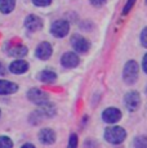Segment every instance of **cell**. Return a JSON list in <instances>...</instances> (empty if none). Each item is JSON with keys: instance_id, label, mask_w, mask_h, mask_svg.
<instances>
[{"instance_id": "cell-1", "label": "cell", "mask_w": 147, "mask_h": 148, "mask_svg": "<svg viewBox=\"0 0 147 148\" xmlns=\"http://www.w3.org/2000/svg\"><path fill=\"white\" fill-rule=\"evenodd\" d=\"M126 133L121 126H112L106 129L104 132V139L111 144H119L125 139Z\"/></svg>"}, {"instance_id": "cell-2", "label": "cell", "mask_w": 147, "mask_h": 148, "mask_svg": "<svg viewBox=\"0 0 147 148\" xmlns=\"http://www.w3.org/2000/svg\"><path fill=\"white\" fill-rule=\"evenodd\" d=\"M138 73H139V66L135 61H129L124 67L123 77L126 84H134L138 79Z\"/></svg>"}, {"instance_id": "cell-3", "label": "cell", "mask_w": 147, "mask_h": 148, "mask_svg": "<svg viewBox=\"0 0 147 148\" xmlns=\"http://www.w3.org/2000/svg\"><path fill=\"white\" fill-rule=\"evenodd\" d=\"M27 98L38 106H45V104H48V101H49V97H48L47 93L40 89H36V88H32V89L29 90Z\"/></svg>"}, {"instance_id": "cell-4", "label": "cell", "mask_w": 147, "mask_h": 148, "mask_svg": "<svg viewBox=\"0 0 147 148\" xmlns=\"http://www.w3.org/2000/svg\"><path fill=\"white\" fill-rule=\"evenodd\" d=\"M69 31H70V25L65 19H59V21L53 22L52 27H50V32H52V35L54 38H65L69 34Z\"/></svg>"}, {"instance_id": "cell-5", "label": "cell", "mask_w": 147, "mask_h": 148, "mask_svg": "<svg viewBox=\"0 0 147 148\" xmlns=\"http://www.w3.org/2000/svg\"><path fill=\"white\" fill-rule=\"evenodd\" d=\"M71 45L74 49L79 53H87L90 48L89 41L81 35H74L71 38Z\"/></svg>"}, {"instance_id": "cell-6", "label": "cell", "mask_w": 147, "mask_h": 148, "mask_svg": "<svg viewBox=\"0 0 147 148\" xmlns=\"http://www.w3.org/2000/svg\"><path fill=\"white\" fill-rule=\"evenodd\" d=\"M124 102H125V107L131 112H134L141 104V97L137 92H129L124 97Z\"/></svg>"}, {"instance_id": "cell-7", "label": "cell", "mask_w": 147, "mask_h": 148, "mask_svg": "<svg viewBox=\"0 0 147 148\" xmlns=\"http://www.w3.org/2000/svg\"><path fill=\"white\" fill-rule=\"evenodd\" d=\"M121 119V112L120 110L115 107H110V108H106L102 113V120L107 124H115L119 120Z\"/></svg>"}, {"instance_id": "cell-8", "label": "cell", "mask_w": 147, "mask_h": 148, "mask_svg": "<svg viewBox=\"0 0 147 148\" xmlns=\"http://www.w3.org/2000/svg\"><path fill=\"white\" fill-rule=\"evenodd\" d=\"M52 53H53L52 45H50L49 42H47V41L39 44L38 48H36V50H35V56L38 57L39 59H43V61L49 58V57L52 56Z\"/></svg>"}, {"instance_id": "cell-9", "label": "cell", "mask_w": 147, "mask_h": 148, "mask_svg": "<svg viewBox=\"0 0 147 148\" xmlns=\"http://www.w3.org/2000/svg\"><path fill=\"white\" fill-rule=\"evenodd\" d=\"M61 63L65 68H74L79 64V57L76 53L72 52H67L62 56L61 58Z\"/></svg>"}, {"instance_id": "cell-10", "label": "cell", "mask_w": 147, "mask_h": 148, "mask_svg": "<svg viewBox=\"0 0 147 148\" xmlns=\"http://www.w3.org/2000/svg\"><path fill=\"white\" fill-rule=\"evenodd\" d=\"M25 26L30 31H39L43 27V21L40 19V17L35 16V14H30L25 19Z\"/></svg>"}, {"instance_id": "cell-11", "label": "cell", "mask_w": 147, "mask_h": 148, "mask_svg": "<svg viewBox=\"0 0 147 148\" xmlns=\"http://www.w3.org/2000/svg\"><path fill=\"white\" fill-rule=\"evenodd\" d=\"M9 70H10V72L16 73V75H21V73H25L29 70V63L26 61L18 59V61H14L13 63H10Z\"/></svg>"}, {"instance_id": "cell-12", "label": "cell", "mask_w": 147, "mask_h": 148, "mask_svg": "<svg viewBox=\"0 0 147 148\" xmlns=\"http://www.w3.org/2000/svg\"><path fill=\"white\" fill-rule=\"evenodd\" d=\"M39 140L43 144H53L56 140V133L52 129H43L39 134Z\"/></svg>"}, {"instance_id": "cell-13", "label": "cell", "mask_w": 147, "mask_h": 148, "mask_svg": "<svg viewBox=\"0 0 147 148\" xmlns=\"http://www.w3.org/2000/svg\"><path fill=\"white\" fill-rule=\"evenodd\" d=\"M18 90V86L16 84L10 81H5V80H0V94L1 95H7V94H13Z\"/></svg>"}, {"instance_id": "cell-14", "label": "cell", "mask_w": 147, "mask_h": 148, "mask_svg": "<svg viewBox=\"0 0 147 148\" xmlns=\"http://www.w3.org/2000/svg\"><path fill=\"white\" fill-rule=\"evenodd\" d=\"M10 54L12 57H17V58H21V57H25L27 54V48L25 47V45H13V47L9 48V52H8Z\"/></svg>"}, {"instance_id": "cell-15", "label": "cell", "mask_w": 147, "mask_h": 148, "mask_svg": "<svg viewBox=\"0 0 147 148\" xmlns=\"http://www.w3.org/2000/svg\"><path fill=\"white\" fill-rule=\"evenodd\" d=\"M39 79H40V81H43V82L52 84V82L56 81L57 75H56L53 71H50V70H44V71H41V73L39 75Z\"/></svg>"}, {"instance_id": "cell-16", "label": "cell", "mask_w": 147, "mask_h": 148, "mask_svg": "<svg viewBox=\"0 0 147 148\" xmlns=\"http://www.w3.org/2000/svg\"><path fill=\"white\" fill-rule=\"evenodd\" d=\"M16 7V0H0V10L3 13H10Z\"/></svg>"}, {"instance_id": "cell-17", "label": "cell", "mask_w": 147, "mask_h": 148, "mask_svg": "<svg viewBox=\"0 0 147 148\" xmlns=\"http://www.w3.org/2000/svg\"><path fill=\"white\" fill-rule=\"evenodd\" d=\"M134 147L135 148H147V136L141 135L134 139Z\"/></svg>"}, {"instance_id": "cell-18", "label": "cell", "mask_w": 147, "mask_h": 148, "mask_svg": "<svg viewBox=\"0 0 147 148\" xmlns=\"http://www.w3.org/2000/svg\"><path fill=\"white\" fill-rule=\"evenodd\" d=\"M0 148H13V142L8 136H0Z\"/></svg>"}, {"instance_id": "cell-19", "label": "cell", "mask_w": 147, "mask_h": 148, "mask_svg": "<svg viewBox=\"0 0 147 148\" xmlns=\"http://www.w3.org/2000/svg\"><path fill=\"white\" fill-rule=\"evenodd\" d=\"M67 148H78V135L76 134H71Z\"/></svg>"}, {"instance_id": "cell-20", "label": "cell", "mask_w": 147, "mask_h": 148, "mask_svg": "<svg viewBox=\"0 0 147 148\" xmlns=\"http://www.w3.org/2000/svg\"><path fill=\"white\" fill-rule=\"evenodd\" d=\"M32 3L36 7H47L52 3V0H32Z\"/></svg>"}, {"instance_id": "cell-21", "label": "cell", "mask_w": 147, "mask_h": 148, "mask_svg": "<svg viewBox=\"0 0 147 148\" xmlns=\"http://www.w3.org/2000/svg\"><path fill=\"white\" fill-rule=\"evenodd\" d=\"M134 3H135V0H128V1H126V4H125V7H124L123 14H128L129 10L132 9V7L134 5Z\"/></svg>"}, {"instance_id": "cell-22", "label": "cell", "mask_w": 147, "mask_h": 148, "mask_svg": "<svg viewBox=\"0 0 147 148\" xmlns=\"http://www.w3.org/2000/svg\"><path fill=\"white\" fill-rule=\"evenodd\" d=\"M141 42H142L143 47L147 48V27L142 31V34H141Z\"/></svg>"}, {"instance_id": "cell-23", "label": "cell", "mask_w": 147, "mask_h": 148, "mask_svg": "<svg viewBox=\"0 0 147 148\" xmlns=\"http://www.w3.org/2000/svg\"><path fill=\"white\" fill-rule=\"evenodd\" d=\"M107 0H90V3H92L94 7H102L103 4H106Z\"/></svg>"}, {"instance_id": "cell-24", "label": "cell", "mask_w": 147, "mask_h": 148, "mask_svg": "<svg viewBox=\"0 0 147 148\" xmlns=\"http://www.w3.org/2000/svg\"><path fill=\"white\" fill-rule=\"evenodd\" d=\"M142 67H143V71L147 73V53L145 54V57H143V62H142Z\"/></svg>"}, {"instance_id": "cell-25", "label": "cell", "mask_w": 147, "mask_h": 148, "mask_svg": "<svg viewBox=\"0 0 147 148\" xmlns=\"http://www.w3.org/2000/svg\"><path fill=\"white\" fill-rule=\"evenodd\" d=\"M5 73V67L3 63H0V75H4Z\"/></svg>"}, {"instance_id": "cell-26", "label": "cell", "mask_w": 147, "mask_h": 148, "mask_svg": "<svg viewBox=\"0 0 147 148\" xmlns=\"http://www.w3.org/2000/svg\"><path fill=\"white\" fill-rule=\"evenodd\" d=\"M21 148H35V146H34V144H31V143H26V144H23Z\"/></svg>"}, {"instance_id": "cell-27", "label": "cell", "mask_w": 147, "mask_h": 148, "mask_svg": "<svg viewBox=\"0 0 147 148\" xmlns=\"http://www.w3.org/2000/svg\"><path fill=\"white\" fill-rule=\"evenodd\" d=\"M146 1H147V0H146Z\"/></svg>"}]
</instances>
